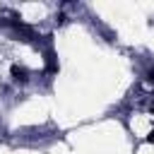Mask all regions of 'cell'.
<instances>
[{"mask_svg": "<svg viewBox=\"0 0 154 154\" xmlns=\"http://www.w3.org/2000/svg\"><path fill=\"white\" fill-rule=\"evenodd\" d=\"M12 77H14L17 82H24V79H26V70L19 67V65H12Z\"/></svg>", "mask_w": 154, "mask_h": 154, "instance_id": "1", "label": "cell"}]
</instances>
